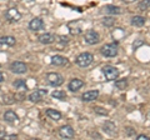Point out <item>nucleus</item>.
Returning a JSON list of instances; mask_svg holds the SVG:
<instances>
[{
	"label": "nucleus",
	"mask_w": 150,
	"mask_h": 140,
	"mask_svg": "<svg viewBox=\"0 0 150 140\" xmlns=\"http://www.w3.org/2000/svg\"><path fill=\"white\" fill-rule=\"evenodd\" d=\"M131 25L133 26H143L145 24V18L144 16H140V15H135L131 18Z\"/></svg>",
	"instance_id": "20"
},
{
	"label": "nucleus",
	"mask_w": 150,
	"mask_h": 140,
	"mask_svg": "<svg viewBox=\"0 0 150 140\" xmlns=\"http://www.w3.org/2000/svg\"><path fill=\"white\" fill-rule=\"evenodd\" d=\"M126 130H128V135H133L135 134V130L133 128H126Z\"/></svg>",
	"instance_id": "31"
},
{
	"label": "nucleus",
	"mask_w": 150,
	"mask_h": 140,
	"mask_svg": "<svg viewBox=\"0 0 150 140\" xmlns=\"http://www.w3.org/2000/svg\"><path fill=\"white\" fill-rule=\"evenodd\" d=\"M100 53L106 58H114L118 55V44L116 43H109L101 46Z\"/></svg>",
	"instance_id": "1"
},
{
	"label": "nucleus",
	"mask_w": 150,
	"mask_h": 140,
	"mask_svg": "<svg viewBox=\"0 0 150 140\" xmlns=\"http://www.w3.org/2000/svg\"><path fill=\"white\" fill-rule=\"evenodd\" d=\"M46 94H48V90L46 89H38L35 91H33L29 95V100L33 101V103H38V101H40L41 99H43Z\"/></svg>",
	"instance_id": "9"
},
{
	"label": "nucleus",
	"mask_w": 150,
	"mask_h": 140,
	"mask_svg": "<svg viewBox=\"0 0 150 140\" xmlns=\"http://www.w3.org/2000/svg\"><path fill=\"white\" fill-rule=\"evenodd\" d=\"M45 79H46V83L51 86H60L64 83V78L59 73H48Z\"/></svg>",
	"instance_id": "2"
},
{
	"label": "nucleus",
	"mask_w": 150,
	"mask_h": 140,
	"mask_svg": "<svg viewBox=\"0 0 150 140\" xmlns=\"http://www.w3.org/2000/svg\"><path fill=\"white\" fill-rule=\"evenodd\" d=\"M98 96H99V91L98 90H90V91H86L83 94V100L84 101H93L98 99Z\"/></svg>",
	"instance_id": "14"
},
{
	"label": "nucleus",
	"mask_w": 150,
	"mask_h": 140,
	"mask_svg": "<svg viewBox=\"0 0 150 140\" xmlns=\"http://www.w3.org/2000/svg\"><path fill=\"white\" fill-rule=\"evenodd\" d=\"M16 40L14 36H10V35H5V36H1L0 38V44L1 45H6V46H13L15 45Z\"/></svg>",
	"instance_id": "17"
},
{
	"label": "nucleus",
	"mask_w": 150,
	"mask_h": 140,
	"mask_svg": "<svg viewBox=\"0 0 150 140\" xmlns=\"http://www.w3.org/2000/svg\"><path fill=\"white\" fill-rule=\"evenodd\" d=\"M51 64L56 65V66H65V65L69 64V60L67 58L62 57V55H54L51 58Z\"/></svg>",
	"instance_id": "11"
},
{
	"label": "nucleus",
	"mask_w": 150,
	"mask_h": 140,
	"mask_svg": "<svg viewBox=\"0 0 150 140\" xmlns=\"http://www.w3.org/2000/svg\"><path fill=\"white\" fill-rule=\"evenodd\" d=\"M115 86L120 90H124L126 86H128V80L126 79H121V80H116L115 81Z\"/></svg>",
	"instance_id": "25"
},
{
	"label": "nucleus",
	"mask_w": 150,
	"mask_h": 140,
	"mask_svg": "<svg viewBox=\"0 0 150 140\" xmlns=\"http://www.w3.org/2000/svg\"><path fill=\"white\" fill-rule=\"evenodd\" d=\"M4 81V74L0 71V83H3Z\"/></svg>",
	"instance_id": "32"
},
{
	"label": "nucleus",
	"mask_w": 150,
	"mask_h": 140,
	"mask_svg": "<svg viewBox=\"0 0 150 140\" xmlns=\"http://www.w3.org/2000/svg\"><path fill=\"white\" fill-rule=\"evenodd\" d=\"M59 135L64 139H73L74 135H75V132L71 127H69V125H64L59 129Z\"/></svg>",
	"instance_id": "8"
},
{
	"label": "nucleus",
	"mask_w": 150,
	"mask_h": 140,
	"mask_svg": "<svg viewBox=\"0 0 150 140\" xmlns=\"http://www.w3.org/2000/svg\"><path fill=\"white\" fill-rule=\"evenodd\" d=\"M83 86H84V81L80 80V79H73V80H70V83L68 84L69 90H71V91H78Z\"/></svg>",
	"instance_id": "13"
},
{
	"label": "nucleus",
	"mask_w": 150,
	"mask_h": 140,
	"mask_svg": "<svg viewBox=\"0 0 150 140\" xmlns=\"http://www.w3.org/2000/svg\"><path fill=\"white\" fill-rule=\"evenodd\" d=\"M1 101L4 103V104H8V105H10V104H14V101H15V96H13V95H3L1 98Z\"/></svg>",
	"instance_id": "23"
},
{
	"label": "nucleus",
	"mask_w": 150,
	"mask_h": 140,
	"mask_svg": "<svg viewBox=\"0 0 150 140\" xmlns=\"http://www.w3.org/2000/svg\"><path fill=\"white\" fill-rule=\"evenodd\" d=\"M13 85H14V88H15V89H18V90L25 91V90L28 89L26 83H25L24 80H21V79H18L16 81H14V83H13Z\"/></svg>",
	"instance_id": "21"
},
{
	"label": "nucleus",
	"mask_w": 150,
	"mask_h": 140,
	"mask_svg": "<svg viewBox=\"0 0 150 140\" xmlns=\"http://www.w3.org/2000/svg\"><path fill=\"white\" fill-rule=\"evenodd\" d=\"M26 1H34V0H26Z\"/></svg>",
	"instance_id": "34"
},
{
	"label": "nucleus",
	"mask_w": 150,
	"mask_h": 140,
	"mask_svg": "<svg viewBox=\"0 0 150 140\" xmlns=\"http://www.w3.org/2000/svg\"><path fill=\"white\" fill-rule=\"evenodd\" d=\"M103 128H104V132L108 134V135H115L116 134V128H115V124L111 123V121H105L104 125H103Z\"/></svg>",
	"instance_id": "16"
},
{
	"label": "nucleus",
	"mask_w": 150,
	"mask_h": 140,
	"mask_svg": "<svg viewBox=\"0 0 150 140\" xmlns=\"http://www.w3.org/2000/svg\"><path fill=\"white\" fill-rule=\"evenodd\" d=\"M94 111H95L96 114H100V115H108V110H105L104 108H100V106H95V108H93Z\"/></svg>",
	"instance_id": "26"
},
{
	"label": "nucleus",
	"mask_w": 150,
	"mask_h": 140,
	"mask_svg": "<svg viewBox=\"0 0 150 140\" xmlns=\"http://www.w3.org/2000/svg\"><path fill=\"white\" fill-rule=\"evenodd\" d=\"M19 116L16 115L15 111L13 110H8L4 113V120L6 121V123H15V121H18Z\"/></svg>",
	"instance_id": "15"
},
{
	"label": "nucleus",
	"mask_w": 150,
	"mask_h": 140,
	"mask_svg": "<svg viewBox=\"0 0 150 140\" xmlns=\"http://www.w3.org/2000/svg\"><path fill=\"white\" fill-rule=\"evenodd\" d=\"M29 29L33 31H39L44 29V21L40 18H34L31 19V21L29 23Z\"/></svg>",
	"instance_id": "10"
},
{
	"label": "nucleus",
	"mask_w": 150,
	"mask_h": 140,
	"mask_svg": "<svg viewBox=\"0 0 150 140\" xmlns=\"http://www.w3.org/2000/svg\"><path fill=\"white\" fill-rule=\"evenodd\" d=\"M149 8H150V0H142V1L138 4V9L142 11H145Z\"/></svg>",
	"instance_id": "24"
},
{
	"label": "nucleus",
	"mask_w": 150,
	"mask_h": 140,
	"mask_svg": "<svg viewBox=\"0 0 150 140\" xmlns=\"http://www.w3.org/2000/svg\"><path fill=\"white\" fill-rule=\"evenodd\" d=\"M51 96L55 98V99H59V100H65L67 99V93L63 91V90H55L51 93Z\"/></svg>",
	"instance_id": "22"
},
{
	"label": "nucleus",
	"mask_w": 150,
	"mask_h": 140,
	"mask_svg": "<svg viewBox=\"0 0 150 140\" xmlns=\"http://www.w3.org/2000/svg\"><path fill=\"white\" fill-rule=\"evenodd\" d=\"M94 60V55L90 53H81L80 55H78L76 58V64L80 68H86L89 66Z\"/></svg>",
	"instance_id": "4"
},
{
	"label": "nucleus",
	"mask_w": 150,
	"mask_h": 140,
	"mask_svg": "<svg viewBox=\"0 0 150 140\" xmlns=\"http://www.w3.org/2000/svg\"><path fill=\"white\" fill-rule=\"evenodd\" d=\"M9 69H10L13 73H15V74H25L28 71L26 64L21 63V62H13L10 64V68Z\"/></svg>",
	"instance_id": "7"
},
{
	"label": "nucleus",
	"mask_w": 150,
	"mask_h": 140,
	"mask_svg": "<svg viewBox=\"0 0 150 140\" xmlns=\"http://www.w3.org/2000/svg\"><path fill=\"white\" fill-rule=\"evenodd\" d=\"M101 70H103V74L105 75V79L109 81L115 80L119 76V70L115 66H111V65H105V66H103Z\"/></svg>",
	"instance_id": "3"
},
{
	"label": "nucleus",
	"mask_w": 150,
	"mask_h": 140,
	"mask_svg": "<svg viewBox=\"0 0 150 140\" xmlns=\"http://www.w3.org/2000/svg\"><path fill=\"white\" fill-rule=\"evenodd\" d=\"M46 115H48L50 119L55 120V121H58V120L62 119V113L58 111V110H55V109H48V110H46Z\"/></svg>",
	"instance_id": "19"
},
{
	"label": "nucleus",
	"mask_w": 150,
	"mask_h": 140,
	"mask_svg": "<svg viewBox=\"0 0 150 140\" xmlns=\"http://www.w3.org/2000/svg\"><path fill=\"white\" fill-rule=\"evenodd\" d=\"M84 39H85V43L89 45H95L100 41V35L99 33L93 30V29H89L85 31V35H84Z\"/></svg>",
	"instance_id": "5"
},
{
	"label": "nucleus",
	"mask_w": 150,
	"mask_h": 140,
	"mask_svg": "<svg viewBox=\"0 0 150 140\" xmlns=\"http://www.w3.org/2000/svg\"><path fill=\"white\" fill-rule=\"evenodd\" d=\"M39 41H40L41 44H45V45L53 44L54 41H55V35L51 34V33H45V34L39 36Z\"/></svg>",
	"instance_id": "12"
},
{
	"label": "nucleus",
	"mask_w": 150,
	"mask_h": 140,
	"mask_svg": "<svg viewBox=\"0 0 150 140\" xmlns=\"http://www.w3.org/2000/svg\"><path fill=\"white\" fill-rule=\"evenodd\" d=\"M59 41H60V43H63V44H64V43L67 44L69 40H68V38H67V36H60V38H59Z\"/></svg>",
	"instance_id": "30"
},
{
	"label": "nucleus",
	"mask_w": 150,
	"mask_h": 140,
	"mask_svg": "<svg viewBox=\"0 0 150 140\" xmlns=\"http://www.w3.org/2000/svg\"><path fill=\"white\" fill-rule=\"evenodd\" d=\"M5 19L10 23H16L21 19V13L16 8H10L5 11Z\"/></svg>",
	"instance_id": "6"
},
{
	"label": "nucleus",
	"mask_w": 150,
	"mask_h": 140,
	"mask_svg": "<svg viewBox=\"0 0 150 140\" xmlns=\"http://www.w3.org/2000/svg\"><path fill=\"white\" fill-rule=\"evenodd\" d=\"M114 21H115V19H112V18H104V19H103V24L106 26H111L114 24Z\"/></svg>",
	"instance_id": "27"
},
{
	"label": "nucleus",
	"mask_w": 150,
	"mask_h": 140,
	"mask_svg": "<svg viewBox=\"0 0 150 140\" xmlns=\"http://www.w3.org/2000/svg\"><path fill=\"white\" fill-rule=\"evenodd\" d=\"M124 3H126V4H130V3H134L135 0H123Z\"/></svg>",
	"instance_id": "33"
},
{
	"label": "nucleus",
	"mask_w": 150,
	"mask_h": 140,
	"mask_svg": "<svg viewBox=\"0 0 150 140\" xmlns=\"http://www.w3.org/2000/svg\"><path fill=\"white\" fill-rule=\"evenodd\" d=\"M138 140H149V136H146V135H144V134H140V135H138Z\"/></svg>",
	"instance_id": "29"
},
{
	"label": "nucleus",
	"mask_w": 150,
	"mask_h": 140,
	"mask_svg": "<svg viewBox=\"0 0 150 140\" xmlns=\"http://www.w3.org/2000/svg\"><path fill=\"white\" fill-rule=\"evenodd\" d=\"M143 44H144V41H143V40H138L137 43H134V49H138L139 46H140V45H143Z\"/></svg>",
	"instance_id": "28"
},
{
	"label": "nucleus",
	"mask_w": 150,
	"mask_h": 140,
	"mask_svg": "<svg viewBox=\"0 0 150 140\" xmlns=\"http://www.w3.org/2000/svg\"><path fill=\"white\" fill-rule=\"evenodd\" d=\"M104 11L106 14H111V15H119V14H121V9L115 5H106L104 8Z\"/></svg>",
	"instance_id": "18"
}]
</instances>
